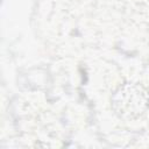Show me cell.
Listing matches in <instances>:
<instances>
[{
	"instance_id": "6da1fadb",
	"label": "cell",
	"mask_w": 149,
	"mask_h": 149,
	"mask_svg": "<svg viewBox=\"0 0 149 149\" xmlns=\"http://www.w3.org/2000/svg\"><path fill=\"white\" fill-rule=\"evenodd\" d=\"M114 113L125 120L141 118L149 108V91L137 83H125L111 98Z\"/></svg>"
}]
</instances>
